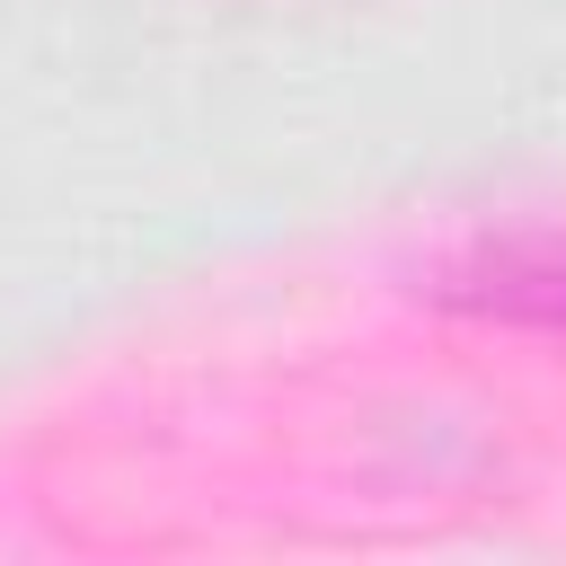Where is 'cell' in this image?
Instances as JSON below:
<instances>
[{
	"instance_id": "obj_1",
	"label": "cell",
	"mask_w": 566,
	"mask_h": 566,
	"mask_svg": "<svg viewBox=\"0 0 566 566\" xmlns=\"http://www.w3.org/2000/svg\"><path fill=\"white\" fill-rule=\"evenodd\" d=\"M442 310L469 318H513V327H557L566 318V230H513V239H478L469 256L442 265L433 283Z\"/></svg>"
}]
</instances>
